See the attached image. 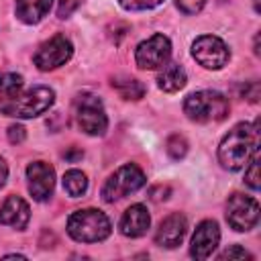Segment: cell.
Here are the masks:
<instances>
[{"instance_id":"30","label":"cell","mask_w":261,"mask_h":261,"mask_svg":"<svg viewBox=\"0 0 261 261\" xmlns=\"http://www.w3.org/2000/svg\"><path fill=\"white\" fill-rule=\"evenodd\" d=\"M63 157L67 159V161H77V159H82L84 157V151H80V149H71V151H67V153H63Z\"/></svg>"},{"instance_id":"7","label":"cell","mask_w":261,"mask_h":261,"mask_svg":"<svg viewBox=\"0 0 261 261\" xmlns=\"http://www.w3.org/2000/svg\"><path fill=\"white\" fill-rule=\"evenodd\" d=\"M71 55H73L71 41L65 35H53L49 41H45L37 49L33 61L41 71H51V69L61 67L63 63H67L71 59Z\"/></svg>"},{"instance_id":"33","label":"cell","mask_w":261,"mask_h":261,"mask_svg":"<svg viewBox=\"0 0 261 261\" xmlns=\"http://www.w3.org/2000/svg\"><path fill=\"white\" fill-rule=\"evenodd\" d=\"M255 12H259V0H255Z\"/></svg>"},{"instance_id":"5","label":"cell","mask_w":261,"mask_h":261,"mask_svg":"<svg viewBox=\"0 0 261 261\" xmlns=\"http://www.w3.org/2000/svg\"><path fill=\"white\" fill-rule=\"evenodd\" d=\"M145 186V173L135 163H124L118 167L102 186V200L104 202H116L128 194H135Z\"/></svg>"},{"instance_id":"22","label":"cell","mask_w":261,"mask_h":261,"mask_svg":"<svg viewBox=\"0 0 261 261\" xmlns=\"http://www.w3.org/2000/svg\"><path fill=\"white\" fill-rule=\"evenodd\" d=\"M245 184L255 192L259 190V151L249 161V169L245 171Z\"/></svg>"},{"instance_id":"2","label":"cell","mask_w":261,"mask_h":261,"mask_svg":"<svg viewBox=\"0 0 261 261\" xmlns=\"http://www.w3.org/2000/svg\"><path fill=\"white\" fill-rule=\"evenodd\" d=\"M55 102V92L49 86H35L8 100H0V112L12 118H33L43 114Z\"/></svg>"},{"instance_id":"28","label":"cell","mask_w":261,"mask_h":261,"mask_svg":"<svg viewBox=\"0 0 261 261\" xmlns=\"http://www.w3.org/2000/svg\"><path fill=\"white\" fill-rule=\"evenodd\" d=\"M24 137H27V130H24V126H20V124H10L8 126V141L10 143H22L24 141Z\"/></svg>"},{"instance_id":"14","label":"cell","mask_w":261,"mask_h":261,"mask_svg":"<svg viewBox=\"0 0 261 261\" xmlns=\"http://www.w3.org/2000/svg\"><path fill=\"white\" fill-rule=\"evenodd\" d=\"M149 224H151V216L147 208L143 204H133L124 210L120 218V232L130 239H139L149 230Z\"/></svg>"},{"instance_id":"3","label":"cell","mask_w":261,"mask_h":261,"mask_svg":"<svg viewBox=\"0 0 261 261\" xmlns=\"http://www.w3.org/2000/svg\"><path fill=\"white\" fill-rule=\"evenodd\" d=\"M230 104L216 90H200L184 100V112L194 122H220L228 116Z\"/></svg>"},{"instance_id":"4","label":"cell","mask_w":261,"mask_h":261,"mask_svg":"<svg viewBox=\"0 0 261 261\" xmlns=\"http://www.w3.org/2000/svg\"><path fill=\"white\" fill-rule=\"evenodd\" d=\"M108 216L96 208L75 210L67 218V234L77 243H100L110 234Z\"/></svg>"},{"instance_id":"11","label":"cell","mask_w":261,"mask_h":261,"mask_svg":"<svg viewBox=\"0 0 261 261\" xmlns=\"http://www.w3.org/2000/svg\"><path fill=\"white\" fill-rule=\"evenodd\" d=\"M29 192L37 202H45L51 198L55 188V169L45 161H33L27 167Z\"/></svg>"},{"instance_id":"17","label":"cell","mask_w":261,"mask_h":261,"mask_svg":"<svg viewBox=\"0 0 261 261\" xmlns=\"http://www.w3.org/2000/svg\"><path fill=\"white\" fill-rule=\"evenodd\" d=\"M188 82V75H186V69L179 65V63H165L157 75V86L163 90V92H177L186 86Z\"/></svg>"},{"instance_id":"18","label":"cell","mask_w":261,"mask_h":261,"mask_svg":"<svg viewBox=\"0 0 261 261\" xmlns=\"http://www.w3.org/2000/svg\"><path fill=\"white\" fill-rule=\"evenodd\" d=\"M112 88L122 100H141L145 96V86L135 77H116L112 80Z\"/></svg>"},{"instance_id":"6","label":"cell","mask_w":261,"mask_h":261,"mask_svg":"<svg viewBox=\"0 0 261 261\" xmlns=\"http://www.w3.org/2000/svg\"><path fill=\"white\" fill-rule=\"evenodd\" d=\"M75 120L80 124V128L86 135L92 137H100L106 133L108 128V116L104 112L102 100L94 94H82L75 98Z\"/></svg>"},{"instance_id":"15","label":"cell","mask_w":261,"mask_h":261,"mask_svg":"<svg viewBox=\"0 0 261 261\" xmlns=\"http://www.w3.org/2000/svg\"><path fill=\"white\" fill-rule=\"evenodd\" d=\"M31 218V210L29 204L20 198V196H8L0 208V224L6 226H14V228H24L29 224Z\"/></svg>"},{"instance_id":"29","label":"cell","mask_w":261,"mask_h":261,"mask_svg":"<svg viewBox=\"0 0 261 261\" xmlns=\"http://www.w3.org/2000/svg\"><path fill=\"white\" fill-rule=\"evenodd\" d=\"M169 188L167 186H157V188H151L149 190V198L151 200H155V202H161V200H165L167 196H169Z\"/></svg>"},{"instance_id":"20","label":"cell","mask_w":261,"mask_h":261,"mask_svg":"<svg viewBox=\"0 0 261 261\" xmlns=\"http://www.w3.org/2000/svg\"><path fill=\"white\" fill-rule=\"evenodd\" d=\"M22 90V75L18 73H2L0 75V100H8Z\"/></svg>"},{"instance_id":"27","label":"cell","mask_w":261,"mask_h":261,"mask_svg":"<svg viewBox=\"0 0 261 261\" xmlns=\"http://www.w3.org/2000/svg\"><path fill=\"white\" fill-rule=\"evenodd\" d=\"M126 33H128V24H124V22H114V24L108 27V35L114 43H118Z\"/></svg>"},{"instance_id":"19","label":"cell","mask_w":261,"mask_h":261,"mask_svg":"<svg viewBox=\"0 0 261 261\" xmlns=\"http://www.w3.org/2000/svg\"><path fill=\"white\" fill-rule=\"evenodd\" d=\"M63 190L71 196V198H80L86 194L88 190V177L86 173H82L80 169H69L63 175Z\"/></svg>"},{"instance_id":"31","label":"cell","mask_w":261,"mask_h":261,"mask_svg":"<svg viewBox=\"0 0 261 261\" xmlns=\"http://www.w3.org/2000/svg\"><path fill=\"white\" fill-rule=\"evenodd\" d=\"M6 177H8V165H6V161L0 157V188L6 184Z\"/></svg>"},{"instance_id":"16","label":"cell","mask_w":261,"mask_h":261,"mask_svg":"<svg viewBox=\"0 0 261 261\" xmlns=\"http://www.w3.org/2000/svg\"><path fill=\"white\" fill-rule=\"evenodd\" d=\"M53 0H16V18L27 22V24H35L39 22L43 16H47V12L51 10Z\"/></svg>"},{"instance_id":"25","label":"cell","mask_w":261,"mask_h":261,"mask_svg":"<svg viewBox=\"0 0 261 261\" xmlns=\"http://www.w3.org/2000/svg\"><path fill=\"white\" fill-rule=\"evenodd\" d=\"M206 2L208 0H177V8L184 14H198L206 6Z\"/></svg>"},{"instance_id":"1","label":"cell","mask_w":261,"mask_h":261,"mask_svg":"<svg viewBox=\"0 0 261 261\" xmlns=\"http://www.w3.org/2000/svg\"><path fill=\"white\" fill-rule=\"evenodd\" d=\"M259 145V124L239 122L228 130V135L218 145V161L228 171L243 169L249 159L257 153Z\"/></svg>"},{"instance_id":"9","label":"cell","mask_w":261,"mask_h":261,"mask_svg":"<svg viewBox=\"0 0 261 261\" xmlns=\"http://www.w3.org/2000/svg\"><path fill=\"white\" fill-rule=\"evenodd\" d=\"M226 220L230 228L245 232L259 222V204L255 198L245 194H232L226 202Z\"/></svg>"},{"instance_id":"10","label":"cell","mask_w":261,"mask_h":261,"mask_svg":"<svg viewBox=\"0 0 261 261\" xmlns=\"http://www.w3.org/2000/svg\"><path fill=\"white\" fill-rule=\"evenodd\" d=\"M171 57V43L165 35L155 33L147 41L137 45L135 61L141 69H157L163 67Z\"/></svg>"},{"instance_id":"8","label":"cell","mask_w":261,"mask_h":261,"mask_svg":"<svg viewBox=\"0 0 261 261\" xmlns=\"http://www.w3.org/2000/svg\"><path fill=\"white\" fill-rule=\"evenodd\" d=\"M192 55L206 69H220L230 59V51H228L226 43L222 39H218L216 35L198 37L192 45Z\"/></svg>"},{"instance_id":"23","label":"cell","mask_w":261,"mask_h":261,"mask_svg":"<svg viewBox=\"0 0 261 261\" xmlns=\"http://www.w3.org/2000/svg\"><path fill=\"white\" fill-rule=\"evenodd\" d=\"M161 2L163 0H118V4L124 10H149V8L159 6Z\"/></svg>"},{"instance_id":"21","label":"cell","mask_w":261,"mask_h":261,"mask_svg":"<svg viewBox=\"0 0 261 261\" xmlns=\"http://www.w3.org/2000/svg\"><path fill=\"white\" fill-rule=\"evenodd\" d=\"M165 149H167V155H169L173 161H179V159H184L186 153H188V141H186L184 135H177V133H175V135H171V137L167 139Z\"/></svg>"},{"instance_id":"32","label":"cell","mask_w":261,"mask_h":261,"mask_svg":"<svg viewBox=\"0 0 261 261\" xmlns=\"http://www.w3.org/2000/svg\"><path fill=\"white\" fill-rule=\"evenodd\" d=\"M255 55H259V35H255Z\"/></svg>"},{"instance_id":"13","label":"cell","mask_w":261,"mask_h":261,"mask_svg":"<svg viewBox=\"0 0 261 261\" xmlns=\"http://www.w3.org/2000/svg\"><path fill=\"white\" fill-rule=\"evenodd\" d=\"M188 232V220L184 214L179 212H173L169 214L157 228L155 232V243L159 247H165V249H175L177 245H181L184 237Z\"/></svg>"},{"instance_id":"12","label":"cell","mask_w":261,"mask_h":261,"mask_svg":"<svg viewBox=\"0 0 261 261\" xmlns=\"http://www.w3.org/2000/svg\"><path fill=\"white\" fill-rule=\"evenodd\" d=\"M220 241V228L214 220H202L194 234H192V245H190V255L194 259H208L214 249L218 247Z\"/></svg>"},{"instance_id":"26","label":"cell","mask_w":261,"mask_h":261,"mask_svg":"<svg viewBox=\"0 0 261 261\" xmlns=\"http://www.w3.org/2000/svg\"><path fill=\"white\" fill-rule=\"evenodd\" d=\"M218 259H251V253H247L241 245H232L226 251H222L218 255Z\"/></svg>"},{"instance_id":"24","label":"cell","mask_w":261,"mask_h":261,"mask_svg":"<svg viewBox=\"0 0 261 261\" xmlns=\"http://www.w3.org/2000/svg\"><path fill=\"white\" fill-rule=\"evenodd\" d=\"M82 4H84V0H59L57 16H59V18H69Z\"/></svg>"}]
</instances>
